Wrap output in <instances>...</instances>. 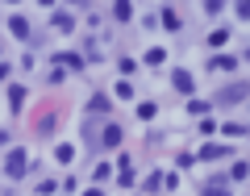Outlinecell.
Returning a JSON list of instances; mask_svg holds the SVG:
<instances>
[{
    "mask_svg": "<svg viewBox=\"0 0 250 196\" xmlns=\"http://www.w3.org/2000/svg\"><path fill=\"white\" fill-rule=\"evenodd\" d=\"M25 171H29V154L25 151H9V159H4V175L17 179V175H25Z\"/></svg>",
    "mask_w": 250,
    "mask_h": 196,
    "instance_id": "1",
    "label": "cell"
},
{
    "mask_svg": "<svg viewBox=\"0 0 250 196\" xmlns=\"http://www.w3.org/2000/svg\"><path fill=\"white\" fill-rule=\"evenodd\" d=\"M246 96H250V84L242 80V84H229V88L217 92V105H238V100H246Z\"/></svg>",
    "mask_w": 250,
    "mask_h": 196,
    "instance_id": "2",
    "label": "cell"
},
{
    "mask_svg": "<svg viewBox=\"0 0 250 196\" xmlns=\"http://www.w3.org/2000/svg\"><path fill=\"white\" fill-rule=\"evenodd\" d=\"M196 159H229V146H213V142H205V151H200Z\"/></svg>",
    "mask_w": 250,
    "mask_h": 196,
    "instance_id": "3",
    "label": "cell"
},
{
    "mask_svg": "<svg viewBox=\"0 0 250 196\" xmlns=\"http://www.w3.org/2000/svg\"><path fill=\"white\" fill-rule=\"evenodd\" d=\"M54 29H59V34H71V29H75V17H71V13H54Z\"/></svg>",
    "mask_w": 250,
    "mask_h": 196,
    "instance_id": "4",
    "label": "cell"
},
{
    "mask_svg": "<svg viewBox=\"0 0 250 196\" xmlns=\"http://www.w3.org/2000/svg\"><path fill=\"white\" fill-rule=\"evenodd\" d=\"M100 142H104V146H121V125H104Z\"/></svg>",
    "mask_w": 250,
    "mask_h": 196,
    "instance_id": "5",
    "label": "cell"
},
{
    "mask_svg": "<svg viewBox=\"0 0 250 196\" xmlns=\"http://www.w3.org/2000/svg\"><path fill=\"white\" fill-rule=\"evenodd\" d=\"M113 17L117 21H129V17H134V4H129V0H117V4H113Z\"/></svg>",
    "mask_w": 250,
    "mask_h": 196,
    "instance_id": "6",
    "label": "cell"
},
{
    "mask_svg": "<svg viewBox=\"0 0 250 196\" xmlns=\"http://www.w3.org/2000/svg\"><path fill=\"white\" fill-rule=\"evenodd\" d=\"M221 130H225L229 138H246V134H250V125H242V121H225Z\"/></svg>",
    "mask_w": 250,
    "mask_h": 196,
    "instance_id": "7",
    "label": "cell"
},
{
    "mask_svg": "<svg viewBox=\"0 0 250 196\" xmlns=\"http://www.w3.org/2000/svg\"><path fill=\"white\" fill-rule=\"evenodd\" d=\"M179 25H184V21H179V13H175V9H167V13H163V29H171V34H175Z\"/></svg>",
    "mask_w": 250,
    "mask_h": 196,
    "instance_id": "8",
    "label": "cell"
},
{
    "mask_svg": "<svg viewBox=\"0 0 250 196\" xmlns=\"http://www.w3.org/2000/svg\"><path fill=\"white\" fill-rule=\"evenodd\" d=\"M104 109H108V96H104V92H96V96L88 100V113H104Z\"/></svg>",
    "mask_w": 250,
    "mask_h": 196,
    "instance_id": "9",
    "label": "cell"
},
{
    "mask_svg": "<svg viewBox=\"0 0 250 196\" xmlns=\"http://www.w3.org/2000/svg\"><path fill=\"white\" fill-rule=\"evenodd\" d=\"M9 25H13V38H29V21L25 17H13Z\"/></svg>",
    "mask_w": 250,
    "mask_h": 196,
    "instance_id": "10",
    "label": "cell"
},
{
    "mask_svg": "<svg viewBox=\"0 0 250 196\" xmlns=\"http://www.w3.org/2000/svg\"><path fill=\"white\" fill-rule=\"evenodd\" d=\"M59 63H62V67H75V71L83 67V59H80V54H71V50H62V54H59Z\"/></svg>",
    "mask_w": 250,
    "mask_h": 196,
    "instance_id": "11",
    "label": "cell"
},
{
    "mask_svg": "<svg viewBox=\"0 0 250 196\" xmlns=\"http://www.w3.org/2000/svg\"><path fill=\"white\" fill-rule=\"evenodd\" d=\"M171 84H175L179 92H192V75H188V71H175V80H171Z\"/></svg>",
    "mask_w": 250,
    "mask_h": 196,
    "instance_id": "12",
    "label": "cell"
},
{
    "mask_svg": "<svg viewBox=\"0 0 250 196\" xmlns=\"http://www.w3.org/2000/svg\"><path fill=\"white\" fill-rule=\"evenodd\" d=\"M38 134H42V138L54 134V117H38Z\"/></svg>",
    "mask_w": 250,
    "mask_h": 196,
    "instance_id": "13",
    "label": "cell"
},
{
    "mask_svg": "<svg viewBox=\"0 0 250 196\" xmlns=\"http://www.w3.org/2000/svg\"><path fill=\"white\" fill-rule=\"evenodd\" d=\"M213 67H221V71H233V67H238V59H233V54H221V59H213Z\"/></svg>",
    "mask_w": 250,
    "mask_h": 196,
    "instance_id": "14",
    "label": "cell"
},
{
    "mask_svg": "<svg viewBox=\"0 0 250 196\" xmlns=\"http://www.w3.org/2000/svg\"><path fill=\"white\" fill-rule=\"evenodd\" d=\"M21 100H25V88H17V84H13V88H9V105L21 109Z\"/></svg>",
    "mask_w": 250,
    "mask_h": 196,
    "instance_id": "15",
    "label": "cell"
},
{
    "mask_svg": "<svg viewBox=\"0 0 250 196\" xmlns=\"http://www.w3.org/2000/svg\"><path fill=\"white\" fill-rule=\"evenodd\" d=\"M54 159H59V163H71L75 151H71V146H59V151H54Z\"/></svg>",
    "mask_w": 250,
    "mask_h": 196,
    "instance_id": "16",
    "label": "cell"
},
{
    "mask_svg": "<svg viewBox=\"0 0 250 196\" xmlns=\"http://www.w3.org/2000/svg\"><path fill=\"white\" fill-rule=\"evenodd\" d=\"M163 59H167V50H159V46H154V50H150V54H146V63H150V67H159V63H163Z\"/></svg>",
    "mask_w": 250,
    "mask_h": 196,
    "instance_id": "17",
    "label": "cell"
},
{
    "mask_svg": "<svg viewBox=\"0 0 250 196\" xmlns=\"http://www.w3.org/2000/svg\"><path fill=\"white\" fill-rule=\"evenodd\" d=\"M188 109H192V113H196V117H205V113H208V100H192V105H188Z\"/></svg>",
    "mask_w": 250,
    "mask_h": 196,
    "instance_id": "18",
    "label": "cell"
},
{
    "mask_svg": "<svg viewBox=\"0 0 250 196\" xmlns=\"http://www.w3.org/2000/svg\"><path fill=\"white\" fill-rule=\"evenodd\" d=\"M238 13H242L246 21H250V0H246V4H238Z\"/></svg>",
    "mask_w": 250,
    "mask_h": 196,
    "instance_id": "19",
    "label": "cell"
},
{
    "mask_svg": "<svg viewBox=\"0 0 250 196\" xmlns=\"http://www.w3.org/2000/svg\"><path fill=\"white\" fill-rule=\"evenodd\" d=\"M83 196H104V192H100V188H92V192H83Z\"/></svg>",
    "mask_w": 250,
    "mask_h": 196,
    "instance_id": "20",
    "label": "cell"
},
{
    "mask_svg": "<svg viewBox=\"0 0 250 196\" xmlns=\"http://www.w3.org/2000/svg\"><path fill=\"white\" fill-rule=\"evenodd\" d=\"M246 63H250V50H246Z\"/></svg>",
    "mask_w": 250,
    "mask_h": 196,
    "instance_id": "21",
    "label": "cell"
},
{
    "mask_svg": "<svg viewBox=\"0 0 250 196\" xmlns=\"http://www.w3.org/2000/svg\"><path fill=\"white\" fill-rule=\"evenodd\" d=\"M0 142H4V134H0Z\"/></svg>",
    "mask_w": 250,
    "mask_h": 196,
    "instance_id": "22",
    "label": "cell"
}]
</instances>
